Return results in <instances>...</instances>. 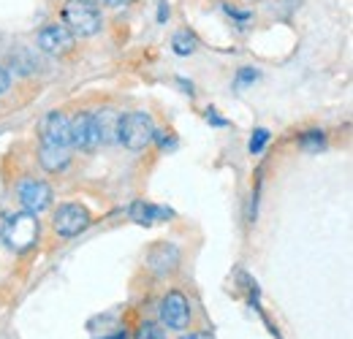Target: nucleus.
I'll list each match as a JSON object with an SVG mask.
<instances>
[{
  "label": "nucleus",
  "instance_id": "obj_8",
  "mask_svg": "<svg viewBox=\"0 0 353 339\" xmlns=\"http://www.w3.org/2000/svg\"><path fill=\"white\" fill-rule=\"evenodd\" d=\"M17 196H19V204L25 207V212H44L46 207L52 204V187L41 182V179H25L22 185H19V190H17Z\"/></svg>",
  "mask_w": 353,
  "mask_h": 339
},
{
  "label": "nucleus",
  "instance_id": "obj_22",
  "mask_svg": "<svg viewBox=\"0 0 353 339\" xmlns=\"http://www.w3.org/2000/svg\"><path fill=\"white\" fill-rule=\"evenodd\" d=\"M101 3H106V6H112V8H120V6H128L133 0H101Z\"/></svg>",
  "mask_w": 353,
  "mask_h": 339
},
{
  "label": "nucleus",
  "instance_id": "obj_23",
  "mask_svg": "<svg viewBox=\"0 0 353 339\" xmlns=\"http://www.w3.org/2000/svg\"><path fill=\"white\" fill-rule=\"evenodd\" d=\"M207 120H210L212 125H225V120H221V117H218L215 112H207Z\"/></svg>",
  "mask_w": 353,
  "mask_h": 339
},
{
  "label": "nucleus",
  "instance_id": "obj_14",
  "mask_svg": "<svg viewBox=\"0 0 353 339\" xmlns=\"http://www.w3.org/2000/svg\"><path fill=\"white\" fill-rule=\"evenodd\" d=\"M196 36L190 33V30H179L174 39H172V49H174L176 54H193L196 52Z\"/></svg>",
  "mask_w": 353,
  "mask_h": 339
},
{
  "label": "nucleus",
  "instance_id": "obj_16",
  "mask_svg": "<svg viewBox=\"0 0 353 339\" xmlns=\"http://www.w3.org/2000/svg\"><path fill=\"white\" fill-rule=\"evenodd\" d=\"M136 339H166V334H163V329H161L158 323L144 320V323H139V329H136Z\"/></svg>",
  "mask_w": 353,
  "mask_h": 339
},
{
  "label": "nucleus",
  "instance_id": "obj_24",
  "mask_svg": "<svg viewBox=\"0 0 353 339\" xmlns=\"http://www.w3.org/2000/svg\"><path fill=\"white\" fill-rule=\"evenodd\" d=\"M179 339H212L210 334H185V337H179Z\"/></svg>",
  "mask_w": 353,
  "mask_h": 339
},
{
  "label": "nucleus",
  "instance_id": "obj_1",
  "mask_svg": "<svg viewBox=\"0 0 353 339\" xmlns=\"http://www.w3.org/2000/svg\"><path fill=\"white\" fill-rule=\"evenodd\" d=\"M60 19L79 39L95 36L101 30V25H103L101 11H98V6L92 0H65L63 8H60Z\"/></svg>",
  "mask_w": 353,
  "mask_h": 339
},
{
  "label": "nucleus",
  "instance_id": "obj_15",
  "mask_svg": "<svg viewBox=\"0 0 353 339\" xmlns=\"http://www.w3.org/2000/svg\"><path fill=\"white\" fill-rule=\"evenodd\" d=\"M299 147H302L305 152H323V147H326V136H323L321 130H307V133L299 138Z\"/></svg>",
  "mask_w": 353,
  "mask_h": 339
},
{
  "label": "nucleus",
  "instance_id": "obj_7",
  "mask_svg": "<svg viewBox=\"0 0 353 339\" xmlns=\"http://www.w3.org/2000/svg\"><path fill=\"white\" fill-rule=\"evenodd\" d=\"M74 39H77V36H74L65 25H46V28L39 30L36 43H39V49H41V52L60 57V54H65V52H71V49H74Z\"/></svg>",
  "mask_w": 353,
  "mask_h": 339
},
{
  "label": "nucleus",
  "instance_id": "obj_19",
  "mask_svg": "<svg viewBox=\"0 0 353 339\" xmlns=\"http://www.w3.org/2000/svg\"><path fill=\"white\" fill-rule=\"evenodd\" d=\"M155 138H158L161 150H174V147H176V138H174V136H169V133H161V130H155Z\"/></svg>",
  "mask_w": 353,
  "mask_h": 339
},
{
  "label": "nucleus",
  "instance_id": "obj_11",
  "mask_svg": "<svg viewBox=\"0 0 353 339\" xmlns=\"http://www.w3.org/2000/svg\"><path fill=\"white\" fill-rule=\"evenodd\" d=\"M95 130H98V141L101 144H114L117 141V125H120V112L114 109H98L92 114Z\"/></svg>",
  "mask_w": 353,
  "mask_h": 339
},
{
  "label": "nucleus",
  "instance_id": "obj_6",
  "mask_svg": "<svg viewBox=\"0 0 353 339\" xmlns=\"http://www.w3.org/2000/svg\"><path fill=\"white\" fill-rule=\"evenodd\" d=\"M39 138H41V144L71 147V120L63 112H49L39 123Z\"/></svg>",
  "mask_w": 353,
  "mask_h": 339
},
{
  "label": "nucleus",
  "instance_id": "obj_20",
  "mask_svg": "<svg viewBox=\"0 0 353 339\" xmlns=\"http://www.w3.org/2000/svg\"><path fill=\"white\" fill-rule=\"evenodd\" d=\"M166 19H169V3L161 0V3H158V22H166Z\"/></svg>",
  "mask_w": 353,
  "mask_h": 339
},
{
  "label": "nucleus",
  "instance_id": "obj_12",
  "mask_svg": "<svg viewBox=\"0 0 353 339\" xmlns=\"http://www.w3.org/2000/svg\"><path fill=\"white\" fill-rule=\"evenodd\" d=\"M39 163H41L46 171H52V174L63 171L65 166H68V163H71V147L41 144V150H39Z\"/></svg>",
  "mask_w": 353,
  "mask_h": 339
},
{
  "label": "nucleus",
  "instance_id": "obj_13",
  "mask_svg": "<svg viewBox=\"0 0 353 339\" xmlns=\"http://www.w3.org/2000/svg\"><path fill=\"white\" fill-rule=\"evenodd\" d=\"M131 217L141 225H152V223H161V220H172L174 212L172 209H163V207H152V204H144V201H136L131 207Z\"/></svg>",
  "mask_w": 353,
  "mask_h": 339
},
{
  "label": "nucleus",
  "instance_id": "obj_10",
  "mask_svg": "<svg viewBox=\"0 0 353 339\" xmlns=\"http://www.w3.org/2000/svg\"><path fill=\"white\" fill-rule=\"evenodd\" d=\"M147 266L155 271V274H172L176 266H179V250L169 242H161L155 247H150L147 253Z\"/></svg>",
  "mask_w": 353,
  "mask_h": 339
},
{
  "label": "nucleus",
  "instance_id": "obj_26",
  "mask_svg": "<svg viewBox=\"0 0 353 339\" xmlns=\"http://www.w3.org/2000/svg\"><path fill=\"white\" fill-rule=\"evenodd\" d=\"M109 339H125V334H114V337H109Z\"/></svg>",
  "mask_w": 353,
  "mask_h": 339
},
{
  "label": "nucleus",
  "instance_id": "obj_25",
  "mask_svg": "<svg viewBox=\"0 0 353 339\" xmlns=\"http://www.w3.org/2000/svg\"><path fill=\"white\" fill-rule=\"evenodd\" d=\"M3 225H6V214L0 212V239H3Z\"/></svg>",
  "mask_w": 353,
  "mask_h": 339
},
{
  "label": "nucleus",
  "instance_id": "obj_21",
  "mask_svg": "<svg viewBox=\"0 0 353 339\" xmlns=\"http://www.w3.org/2000/svg\"><path fill=\"white\" fill-rule=\"evenodd\" d=\"M11 87V76H8V71L0 65V92H6Z\"/></svg>",
  "mask_w": 353,
  "mask_h": 339
},
{
  "label": "nucleus",
  "instance_id": "obj_2",
  "mask_svg": "<svg viewBox=\"0 0 353 339\" xmlns=\"http://www.w3.org/2000/svg\"><path fill=\"white\" fill-rule=\"evenodd\" d=\"M155 138V123L150 114L144 112H128L120 114V125H117V141L131 150V152H141L150 147V141Z\"/></svg>",
  "mask_w": 353,
  "mask_h": 339
},
{
  "label": "nucleus",
  "instance_id": "obj_5",
  "mask_svg": "<svg viewBox=\"0 0 353 339\" xmlns=\"http://www.w3.org/2000/svg\"><path fill=\"white\" fill-rule=\"evenodd\" d=\"M161 320H163V326H169L174 331H182V329L190 326V304H188L185 294L172 291V294L163 296V301H161Z\"/></svg>",
  "mask_w": 353,
  "mask_h": 339
},
{
  "label": "nucleus",
  "instance_id": "obj_18",
  "mask_svg": "<svg viewBox=\"0 0 353 339\" xmlns=\"http://www.w3.org/2000/svg\"><path fill=\"white\" fill-rule=\"evenodd\" d=\"M256 79H259V71H256V68H242V71L236 74V82H234V85L245 87V85H250V82H256Z\"/></svg>",
  "mask_w": 353,
  "mask_h": 339
},
{
  "label": "nucleus",
  "instance_id": "obj_3",
  "mask_svg": "<svg viewBox=\"0 0 353 339\" xmlns=\"http://www.w3.org/2000/svg\"><path fill=\"white\" fill-rule=\"evenodd\" d=\"M3 242L14 250V253H25L39 242V217L33 212L6 214V225H3Z\"/></svg>",
  "mask_w": 353,
  "mask_h": 339
},
{
  "label": "nucleus",
  "instance_id": "obj_17",
  "mask_svg": "<svg viewBox=\"0 0 353 339\" xmlns=\"http://www.w3.org/2000/svg\"><path fill=\"white\" fill-rule=\"evenodd\" d=\"M266 141H269V130H266V127H256V130H253V136H250L248 150H250L253 155H259V152L266 147Z\"/></svg>",
  "mask_w": 353,
  "mask_h": 339
},
{
  "label": "nucleus",
  "instance_id": "obj_4",
  "mask_svg": "<svg viewBox=\"0 0 353 339\" xmlns=\"http://www.w3.org/2000/svg\"><path fill=\"white\" fill-rule=\"evenodd\" d=\"M52 225L60 236L71 239L77 234H82L90 225V212L82 207V204H63L54 209V217H52Z\"/></svg>",
  "mask_w": 353,
  "mask_h": 339
},
{
  "label": "nucleus",
  "instance_id": "obj_9",
  "mask_svg": "<svg viewBox=\"0 0 353 339\" xmlns=\"http://www.w3.org/2000/svg\"><path fill=\"white\" fill-rule=\"evenodd\" d=\"M98 130H95V120L90 112H79L71 120V147L82 150V152H92L98 147Z\"/></svg>",
  "mask_w": 353,
  "mask_h": 339
}]
</instances>
